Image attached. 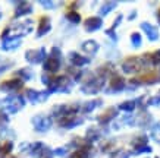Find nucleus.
<instances>
[{
	"mask_svg": "<svg viewBox=\"0 0 160 158\" xmlns=\"http://www.w3.org/2000/svg\"><path fill=\"white\" fill-rule=\"evenodd\" d=\"M38 97L40 94L34 89H31V88H25V98L31 103H35V101H38Z\"/></svg>",
	"mask_w": 160,
	"mask_h": 158,
	"instance_id": "10",
	"label": "nucleus"
},
{
	"mask_svg": "<svg viewBox=\"0 0 160 158\" xmlns=\"http://www.w3.org/2000/svg\"><path fill=\"white\" fill-rule=\"evenodd\" d=\"M44 69L49 72H56L59 69V60L56 57H49V60H46L44 63Z\"/></svg>",
	"mask_w": 160,
	"mask_h": 158,
	"instance_id": "8",
	"label": "nucleus"
},
{
	"mask_svg": "<svg viewBox=\"0 0 160 158\" xmlns=\"http://www.w3.org/2000/svg\"><path fill=\"white\" fill-rule=\"evenodd\" d=\"M44 59V48H40V50H27L25 51V60L31 65H35V63H40Z\"/></svg>",
	"mask_w": 160,
	"mask_h": 158,
	"instance_id": "2",
	"label": "nucleus"
},
{
	"mask_svg": "<svg viewBox=\"0 0 160 158\" xmlns=\"http://www.w3.org/2000/svg\"><path fill=\"white\" fill-rule=\"evenodd\" d=\"M50 31V19L47 16H41L38 22V28H37V37H43L46 32Z\"/></svg>",
	"mask_w": 160,
	"mask_h": 158,
	"instance_id": "5",
	"label": "nucleus"
},
{
	"mask_svg": "<svg viewBox=\"0 0 160 158\" xmlns=\"http://www.w3.org/2000/svg\"><path fill=\"white\" fill-rule=\"evenodd\" d=\"M141 81L151 84V82H157V81H159V76H157L156 73H147V75H144V76H141Z\"/></svg>",
	"mask_w": 160,
	"mask_h": 158,
	"instance_id": "12",
	"label": "nucleus"
},
{
	"mask_svg": "<svg viewBox=\"0 0 160 158\" xmlns=\"http://www.w3.org/2000/svg\"><path fill=\"white\" fill-rule=\"evenodd\" d=\"M132 40H134V41H135V45H138V44H140V35H138V34H134V35H132Z\"/></svg>",
	"mask_w": 160,
	"mask_h": 158,
	"instance_id": "19",
	"label": "nucleus"
},
{
	"mask_svg": "<svg viewBox=\"0 0 160 158\" xmlns=\"http://www.w3.org/2000/svg\"><path fill=\"white\" fill-rule=\"evenodd\" d=\"M8 122H9V119H8V116H6L5 113H0V126L8 125Z\"/></svg>",
	"mask_w": 160,
	"mask_h": 158,
	"instance_id": "15",
	"label": "nucleus"
},
{
	"mask_svg": "<svg viewBox=\"0 0 160 158\" xmlns=\"http://www.w3.org/2000/svg\"><path fill=\"white\" fill-rule=\"evenodd\" d=\"M15 6H18V7H15V18H21V16L32 12L31 5L27 2H15Z\"/></svg>",
	"mask_w": 160,
	"mask_h": 158,
	"instance_id": "4",
	"label": "nucleus"
},
{
	"mask_svg": "<svg viewBox=\"0 0 160 158\" xmlns=\"http://www.w3.org/2000/svg\"><path fill=\"white\" fill-rule=\"evenodd\" d=\"M71 59H72V60H73V62H75V63H77V65H79V63H82V62H84L82 59L79 57L78 54H75V53H73L72 56H71Z\"/></svg>",
	"mask_w": 160,
	"mask_h": 158,
	"instance_id": "17",
	"label": "nucleus"
},
{
	"mask_svg": "<svg viewBox=\"0 0 160 158\" xmlns=\"http://www.w3.org/2000/svg\"><path fill=\"white\" fill-rule=\"evenodd\" d=\"M24 86V81L21 78H12L8 81L0 84V89L2 91H15V89H21Z\"/></svg>",
	"mask_w": 160,
	"mask_h": 158,
	"instance_id": "1",
	"label": "nucleus"
},
{
	"mask_svg": "<svg viewBox=\"0 0 160 158\" xmlns=\"http://www.w3.org/2000/svg\"><path fill=\"white\" fill-rule=\"evenodd\" d=\"M132 107H134V103H128V104L121 105V108H126V110H131Z\"/></svg>",
	"mask_w": 160,
	"mask_h": 158,
	"instance_id": "18",
	"label": "nucleus"
},
{
	"mask_svg": "<svg viewBox=\"0 0 160 158\" xmlns=\"http://www.w3.org/2000/svg\"><path fill=\"white\" fill-rule=\"evenodd\" d=\"M0 151H2V145H0Z\"/></svg>",
	"mask_w": 160,
	"mask_h": 158,
	"instance_id": "22",
	"label": "nucleus"
},
{
	"mask_svg": "<svg viewBox=\"0 0 160 158\" xmlns=\"http://www.w3.org/2000/svg\"><path fill=\"white\" fill-rule=\"evenodd\" d=\"M19 45H21V37H12V38H8L3 41L2 48L3 50H13V48H18Z\"/></svg>",
	"mask_w": 160,
	"mask_h": 158,
	"instance_id": "7",
	"label": "nucleus"
},
{
	"mask_svg": "<svg viewBox=\"0 0 160 158\" xmlns=\"http://www.w3.org/2000/svg\"><path fill=\"white\" fill-rule=\"evenodd\" d=\"M68 18L72 22H79V15L78 13H68Z\"/></svg>",
	"mask_w": 160,
	"mask_h": 158,
	"instance_id": "16",
	"label": "nucleus"
},
{
	"mask_svg": "<svg viewBox=\"0 0 160 158\" xmlns=\"http://www.w3.org/2000/svg\"><path fill=\"white\" fill-rule=\"evenodd\" d=\"M100 25H102V21L98 19V18H88V19L85 21V28H87L88 31L98 28Z\"/></svg>",
	"mask_w": 160,
	"mask_h": 158,
	"instance_id": "9",
	"label": "nucleus"
},
{
	"mask_svg": "<svg viewBox=\"0 0 160 158\" xmlns=\"http://www.w3.org/2000/svg\"><path fill=\"white\" fill-rule=\"evenodd\" d=\"M40 3H41V5H44V6H52V3H50V2H44V0H41Z\"/></svg>",
	"mask_w": 160,
	"mask_h": 158,
	"instance_id": "21",
	"label": "nucleus"
},
{
	"mask_svg": "<svg viewBox=\"0 0 160 158\" xmlns=\"http://www.w3.org/2000/svg\"><path fill=\"white\" fill-rule=\"evenodd\" d=\"M18 76H21V79H25V81H28V79H31L32 78V72H31V69H28V67H24V69H21V70H18V73H16Z\"/></svg>",
	"mask_w": 160,
	"mask_h": 158,
	"instance_id": "11",
	"label": "nucleus"
},
{
	"mask_svg": "<svg viewBox=\"0 0 160 158\" xmlns=\"http://www.w3.org/2000/svg\"><path fill=\"white\" fill-rule=\"evenodd\" d=\"M6 101H8L6 110L9 111V113H16V111H19L25 104V101L22 97H15V98H10V100H6Z\"/></svg>",
	"mask_w": 160,
	"mask_h": 158,
	"instance_id": "3",
	"label": "nucleus"
},
{
	"mask_svg": "<svg viewBox=\"0 0 160 158\" xmlns=\"http://www.w3.org/2000/svg\"><path fill=\"white\" fill-rule=\"evenodd\" d=\"M97 48V44L94 43V41H88L85 45H84V50L85 51H92V50H96Z\"/></svg>",
	"mask_w": 160,
	"mask_h": 158,
	"instance_id": "14",
	"label": "nucleus"
},
{
	"mask_svg": "<svg viewBox=\"0 0 160 158\" xmlns=\"http://www.w3.org/2000/svg\"><path fill=\"white\" fill-rule=\"evenodd\" d=\"M12 148H13V144H12V142H6V144L2 146V154H9L10 151H12Z\"/></svg>",
	"mask_w": 160,
	"mask_h": 158,
	"instance_id": "13",
	"label": "nucleus"
},
{
	"mask_svg": "<svg viewBox=\"0 0 160 158\" xmlns=\"http://www.w3.org/2000/svg\"><path fill=\"white\" fill-rule=\"evenodd\" d=\"M72 158H85V154L84 152H77V154H73Z\"/></svg>",
	"mask_w": 160,
	"mask_h": 158,
	"instance_id": "20",
	"label": "nucleus"
},
{
	"mask_svg": "<svg viewBox=\"0 0 160 158\" xmlns=\"http://www.w3.org/2000/svg\"><path fill=\"white\" fill-rule=\"evenodd\" d=\"M34 123H35V129L37 130H47L50 127V119L49 117H44V116H38V117H34Z\"/></svg>",
	"mask_w": 160,
	"mask_h": 158,
	"instance_id": "6",
	"label": "nucleus"
}]
</instances>
